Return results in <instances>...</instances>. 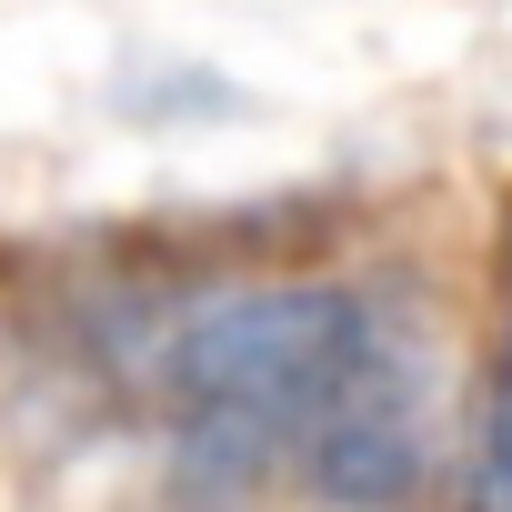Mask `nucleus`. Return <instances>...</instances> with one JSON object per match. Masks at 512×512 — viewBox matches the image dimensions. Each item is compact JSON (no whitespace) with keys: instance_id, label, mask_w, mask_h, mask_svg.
I'll return each mask as SVG.
<instances>
[{"instance_id":"1","label":"nucleus","mask_w":512,"mask_h":512,"mask_svg":"<svg viewBox=\"0 0 512 512\" xmlns=\"http://www.w3.org/2000/svg\"><path fill=\"white\" fill-rule=\"evenodd\" d=\"M432 332L382 282H231L151 342V412L181 502L231 512L302 482L342 512H402L432 472Z\"/></svg>"},{"instance_id":"2","label":"nucleus","mask_w":512,"mask_h":512,"mask_svg":"<svg viewBox=\"0 0 512 512\" xmlns=\"http://www.w3.org/2000/svg\"><path fill=\"white\" fill-rule=\"evenodd\" d=\"M462 512H512V241H502V342H492V382L462 462Z\"/></svg>"}]
</instances>
